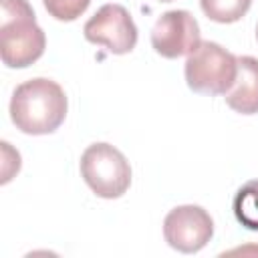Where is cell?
I'll return each instance as SVG.
<instances>
[{"label":"cell","instance_id":"1","mask_svg":"<svg viewBox=\"0 0 258 258\" xmlns=\"http://www.w3.org/2000/svg\"><path fill=\"white\" fill-rule=\"evenodd\" d=\"M67 95L56 81L36 77L20 83L10 99V119L26 135L56 131L67 117Z\"/></svg>","mask_w":258,"mask_h":258},{"label":"cell","instance_id":"2","mask_svg":"<svg viewBox=\"0 0 258 258\" xmlns=\"http://www.w3.org/2000/svg\"><path fill=\"white\" fill-rule=\"evenodd\" d=\"M0 56L10 69L36 62L46 48L44 30L38 26L28 0H0Z\"/></svg>","mask_w":258,"mask_h":258},{"label":"cell","instance_id":"3","mask_svg":"<svg viewBox=\"0 0 258 258\" xmlns=\"http://www.w3.org/2000/svg\"><path fill=\"white\" fill-rule=\"evenodd\" d=\"M238 73V56L222 48L218 42L202 40L200 46L187 54L185 81L187 87L204 95H226Z\"/></svg>","mask_w":258,"mask_h":258},{"label":"cell","instance_id":"4","mask_svg":"<svg viewBox=\"0 0 258 258\" xmlns=\"http://www.w3.org/2000/svg\"><path fill=\"white\" fill-rule=\"evenodd\" d=\"M81 175L93 194L105 200L121 198L131 185L127 157L111 143H93L81 155Z\"/></svg>","mask_w":258,"mask_h":258},{"label":"cell","instance_id":"5","mask_svg":"<svg viewBox=\"0 0 258 258\" xmlns=\"http://www.w3.org/2000/svg\"><path fill=\"white\" fill-rule=\"evenodd\" d=\"M89 42L105 46L113 54H127L137 44V26L121 4H103L83 26Z\"/></svg>","mask_w":258,"mask_h":258},{"label":"cell","instance_id":"6","mask_svg":"<svg viewBox=\"0 0 258 258\" xmlns=\"http://www.w3.org/2000/svg\"><path fill=\"white\" fill-rule=\"evenodd\" d=\"M212 236L214 220L202 206H177L163 220V238L177 252H200L212 240Z\"/></svg>","mask_w":258,"mask_h":258},{"label":"cell","instance_id":"7","mask_svg":"<svg viewBox=\"0 0 258 258\" xmlns=\"http://www.w3.org/2000/svg\"><path fill=\"white\" fill-rule=\"evenodd\" d=\"M200 26L187 10L163 12L151 28V46L163 58H179L200 46Z\"/></svg>","mask_w":258,"mask_h":258},{"label":"cell","instance_id":"8","mask_svg":"<svg viewBox=\"0 0 258 258\" xmlns=\"http://www.w3.org/2000/svg\"><path fill=\"white\" fill-rule=\"evenodd\" d=\"M230 109L242 115L258 113V58L238 56V73L232 89L226 93Z\"/></svg>","mask_w":258,"mask_h":258},{"label":"cell","instance_id":"9","mask_svg":"<svg viewBox=\"0 0 258 258\" xmlns=\"http://www.w3.org/2000/svg\"><path fill=\"white\" fill-rule=\"evenodd\" d=\"M232 210H234L236 220L244 228L258 232V179L246 181L236 191L234 202H232Z\"/></svg>","mask_w":258,"mask_h":258},{"label":"cell","instance_id":"10","mask_svg":"<svg viewBox=\"0 0 258 258\" xmlns=\"http://www.w3.org/2000/svg\"><path fill=\"white\" fill-rule=\"evenodd\" d=\"M202 12L220 24L238 22L252 6V0H200Z\"/></svg>","mask_w":258,"mask_h":258},{"label":"cell","instance_id":"11","mask_svg":"<svg viewBox=\"0 0 258 258\" xmlns=\"http://www.w3.org/2000/svg\"><path fill=\"white\" fill-rule=\"evenodd\" d=\"M50 16L62 22L77 20L91 4V0H42Z\"/></svg>","mask_w":258,"mask_h":258},{"label":"cell","instance_id":"12","mask_svg":"<svg viewBox=\"0 0 258 258\" xmlns=\"http://www.w3.org/2000/svg\"><path fill=\"white\" fill-rule=\"evenodd\" d=\"M159 2H173V0H159Z\"/></svg>","mask_w":258,"mask_h":258},{"label":"cell","instance_id":"13","mask_svg":"<svg viewBox=\"0 0 258 258\" xmlns=\"http://www.w3.org/2000/svg\"><path fill=\"white\" fill-rule=\"evenodd\" d=\"M256 38H258V26H256Z\"/></svg>","mask_w":258,"mask_h":258}]
</instances>
